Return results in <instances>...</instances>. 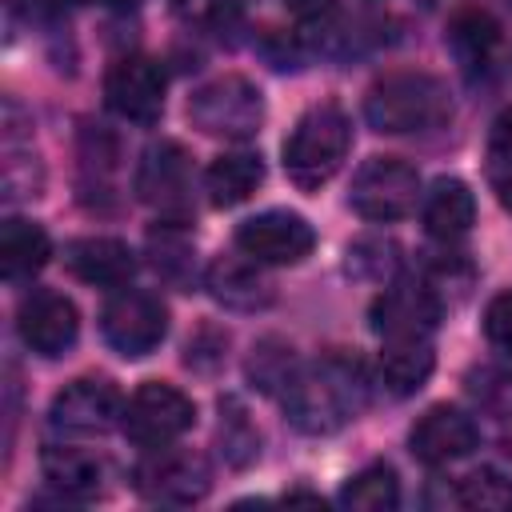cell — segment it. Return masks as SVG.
<instances>
[{"label": "cell", "instance_id": "f1b7e54d", "mask_svg": "<svg viewBox=\"0 0 512 512\" xmlns=\"http://www.w3.org/2000/svg\"><path fill=\"white\" fill-rule=\"evenodd\" d=\"M484 336L496 348L512 352V288L500 292V296H492V304L484 308Z\"/></svg>", "mask_w": 512, "mask_h": 512}, {"label": "cell", "instance_id": "5b68a950", "mask_svg": "<svg viewBox=\"0 0 512 512\" xmlns=\"http://www.w3.org/2000/svg\"><path fill=\"white\" fill-rule=\"evenodd\" d=\"M132 484L152 504H176V508H184V504H196V500L208 496L212 468L192 448H168V444H160V448H148V456L132 468Z\"/></svg>", "mask_w": 512, "mask_h": 512}, {"label": "cell", "instance_id": "7a4b0ae2", "mask_svg": "<svg viewBox=\"0 0 512 512\" xmlns=\"http://www.w3.org/2000/svg\"><path fill=\"white\" fill-rule=\"evenodd\" d=\"M364 116L376 132L388 136L436 132L452 120V96L432 72H388L368 88Z\"/></svg>", "mask_w": 512, "mask_h": 512}, {"label": "cell", "instance_id": "9c48e42d", "mask_svg": "<svg viewBox=\"0 0 512 512\" xmlns=\"http://www.w3.org/2000/svg\"><path fill=\"white\" fill-rule=\"evenodd\" d=\"M316 244L312 224L300 212L268 208L236 228V248L256 264H300Z\"/></svg>", "mask_w": 512, "mask_h": 512}, {"label": "cell", "instance_id": "603a6c76", "mask_svg": "<svg viewBox=\"0 0 512 512\" xmlns=\"http://www.w3.org/2000/svg\"><path fill=\"white\" fill-rule=\"evenodd\" d=\"M448 44L460 56V64L476 68L492 56V48L500 44V24L484 12V8H460L448 20Z\"/></svg>", "mask_w": 512, "mask_h": 512}, {"label": "cell", "instance_id": "d6986e66", "mask_svg": "<svg viewBox=\"0 0 512 512\" xmlns=\"http://www.w3.org/2000/svg\"><path fill=\"white\" fill-rule=\"evenodd\" d=\"M472 220H476L472 188L456 176H440L424 196V228L436 240H460L472 228Z\"/></svg>", "mask_w": 512, "mask_h": 512}, {"label": "cell", "instance_id": "ffe728a7", "mask_svg": "<svg viewBox=\"0 0 512 512\" xmlns=\"http://www.w3.org/2000/svg\"><path fill=\"white\" fill-rule=\"evenodd\" d=\"M264 180V164L256 152H228V156H216L204 172V188H208V200L216 208H232V204H244Z\"/></svg>", "mask_w": 512, "mask_h": 512}, {"label": "cell", "instance_id": "d4e9b609", "mask_svg": "<svg viewBox=\"0 0 512 512\" xmlns=\"http://www.w3.org/2000/svg\"><path fill=\"white\" fill-rule=\"evenodd\" d=\"M296 376V356H292V344L268 336L252 348V360H248V380L260 388V392H276V388H288V380Z\"/></svg>", "mask_w": 512, "mask_h": 512}, {"label": "cell", "instance_id": "9a60e30c", "mask_svg": "<svg viewBox=\"0 0 512 512\" xmlns=\"http://www.w3.org/2000/svg\"><path fill=\"white\" fill-rule=\"evenodd\" d=\"M408 448L420 464H452L476 448V424L452 404H432L408 432Z\"/></svg>", "mask_w": 512, "mask_h": 512}, {"label": "cell", "instance_id": "4fadbf2b", "mask_svg": "<svg viewBox=\"0 0 512 512\" xmlns=\"http://www.w3.org/2000/svg\"><path fill=\"white\" fill-rule=\"evenodd\" d=\"M120 392L108 376H80L72 384H64L48 408L52 424L64 432H80V436H96L108 432L120 416Z\"/></svg>", "mask_w": 512, "mask_h": 512}, {"label": "cell", "instance_id": "3957f363", "mask_svg": "<svg viewBox=\"0 0 512 512\" xmlns=\"http://www.w3.org/2000/svg\"><path fill=\"white\" fill-rule=\"evenodd\" d=\"M348 144H352L348 112L336 100L312 104L296 120L288 140H284V172H288V180L296 188H304V192L328 184L340 172V164L348 156Z\"/></svg>", "mask_w": 512, "mask_h": 512}, {"label": "cell", "instance_id": "7c38bea8", "mask_svg": "<svg viewBox=\"0 0 512 512\" xmlns=\"http://www.w3.org/2000/svg\"><path fill=\"white\" fill-rule=\"evenodd\" d=\"M16 332L36 356H64L80 336V312L64 292L40 288L20 300Z\"/></svg>", "mask_w": 512, "mask_h": 512}, {"label": "cell", "instance_id": "ba28073f", "mask_svg": "<svg viewBox=\"0 0 512 512\" xmlns=\"http://www.w3.org/2000/svg\"><path fill=\"white\" fill-rule=\"evenodd\" d=\"M416 196H420V176L412 164L396 160V156H372L356 168L352 176V208L364 216V220H376V224H388V220H404L412 208H416Z\"/></svg>", "mask_w": 512, "mask_h": 512}, {"label": "cell", "instance_id": "83f0119b", "mask_svg": "<svg viewBox=\"0 0 512 512\" xmlns=\"http://www.w3.org/2000/svg\"><path fill=\"white\" fill-rule=\"evenodd\" d=\"M488 180L500 196V204L512 208V108L496 120L492 144H488Z\"/></svg>", "mask_w": 512, "mask_h": 512}, {"label": "cell", "instance_id": "5bb4252c", "mask_svg": "<svg viewBox=\"0 0 512 512\" xmlns=\"http://www.w3.org/2000/svg\"><path fill=\"white\" fill-rule=\"evenodd\" d=\"M368 316L384 340H428L440 320V304L424 284H392L372 300Z\"/></svg>", "mask_w": 512, "mask_h": 512}, {"label": "cell", "instance_id": "8992f818", "mask_svg": "<svg viewBox=\"0 0 512 512\" xmlns=\"http://www.w3.org/2000/svg\"><path fill=\"white\" fill-rule=\"evenodd\" d=\"M100 332L112 352H120L124 360H140L156 352L160 340L168 336V308L152 292L120 288L100 308Z\"/></svg>", "mask_w": 512, "mask_h": 512}, {"label": "cell", "instance_id": "484cf974", "mask_svg": "<svg viewBox=\"0 0 512 512\" xmlns=\"http://www.w3.org/2000/svg\"><path fill=\"white\" fill-rule=\"evenodd\" d=\"M456 504L484 508V512H508L512 508V476H500L496 468H480L456 484Z\"/></svg>", "mask_w": 512, "mask_h": 512}, {"label": "cell", "instance_id": "30bf717a", "mask_svg": "<svg viewBox=\"0 0 512 512\" xmlns=\"http://www.w3.org/2000/svg\"><path fill=\"white\" fill-rule=\"evenodd\" d=\"M136 192L164 220L184 224L192 216V164H188V152L180 144H172V140L152 144L144 152V164H140V176H136Z\"/></svg>", "mask_w": 512, "mask_h": 512}, {"label": "cell", "instance_id": "ac0fdd59", "mask_svg": "<svg viewBox=\"0 0 512 512\" xmlns=\"http://www.w3.org/2000/svg\"><path fill=\"white\" fill-rule=\"evenodd\" d=\"M204 284H208V292H212V300H216V304L236 308V312L268 308V304H272V296H276V292H272V284L256 272V260H252V264H244V260H236V256H220V260H212V268H208Z\"/></svg>", "mask_w": 512, "mask_h": 512}, {"label": "cell", "instance_id": "44dd1931", "mask_svg": "<svg viewBox=\"0 0 512 512\" xmlns=\"http://www.w3.org/2000/svg\"><path fill=\"white\" fill-rule=\"evenodd\" d=\"M52 256V240L40 224L32 220H4V232H0V268L8 280H24L32 272H40Z\"/></svg>", "mask_w": 512, "mask_h": 512}, {"label": "cell", "instance_id": "4dcf8cb0", "mask_svg": "<svg viewBox=\"0 0 512 512\" xmlns=\"http://www.w3.org/2000/svg\"><path fill=\"white\" fill-rule=\"evenodd\" d=\"M108 4H116V8H128V4H136V0H108Z\"/></svg>", "mask_w": 512, "mask_h": 512}, {"label": "cell", "instance_id": "2e32d148", "mask_svg": "<svg viewBox=\"0 0 512 512\" xmlns=\"http://www.w3.org/2000/svg\"><path fill=\"white\" fill-rule=\"evenodd\" d=\"M64 264L76 280L84 284H96V288H120L128 284V276L136 272V256L124 240H112V236H84V240H72L64 248Z\"/></svg>", "mask_w": 512, "mask_h": 512}, {"label": "cell", "instance_id": "277c9868", "mask_svg": "<svg viewBox=\"0 0 512 512\" xmlns=\"http://www.w3.org/2000/svg\"><path fill=\"white\" fill-rule=\"evenodd\" d=\"M188 120L204 136H224V140H248L264 124V100L260 88L244 76H216L200 84L188 96Z\"/></svg>", "mask_w": 512, "mask_h": 512}, {"label": "cell", "instance_id": "7402d4cb", "mask_svg": "<svg viewBox=\"0 0 512 512\" xmlns=\"http://www.w3.org/2000/svg\"><path fill=\"white\" fill-rule=\"evenodd\" d=\"M432 368H436V356H432V344L428 340H384L380 380L396 396H408V392L424 388V380L432 376Z\"/></svg>", "mask_w": 512, "mask_h": 512}, {"label": "cell", "instance_id": "e0dca14e", "mask_svg": "<svg viewBox=\"0 0 512 512\" xmlns=\"http://www.w3.org/2000/svg\"><path fill=\"white\" fill-rule=\"evenodd\" d=\"M40 472L48 480V488H56L68 500H92L104 488V464L72 444H48L40 452Z\"/></svg>", "mask_w": 512, "mask_h": 512}, {"label": "cell", "instance_id": "cb8c5ba5", "mask_svg": "<svg viewBox=\"0 0 512 512\" xmlns=\"http://www.w3.org/2000/svg\"><path fill=\"white\" fill-rule=\"evenodd\" d=\"M400 500V480L388 464H368L360 468L344 488H340V504L348 508H364V512H380V508H396Z\"/></svg>", "mask_w": 512, "mask_h": 512}, {"label": "cell", "instance_id": "4316f807", "mask_svg": "<svg viewBox=\"0 0 512 512\" xmlns=\"http://www.w3.org/2000/svg\"><path fill=\"white\" fill-rule=\"evenodd\" d=\"M220 444H224L228 464H236V468H244L260 452V436L236 400H220Z\"/></svg>", "mask_w": 512, "mask_h": 512}, {"label": "cell", "instance_id": "f546056e", "mask_svg": "<svg viewBox=\"0 0 512 512\" xmlns=\"http://www.w3.org/2000/svg\"><path fill=\"white\" fill-rule=\"evenodd\" d=\"M336 0H284V8L300 20H316V16H328Z\"/></svg>", "mask_w": 512, "mask_h": 512}, {"label": "cell", "instance_id": "52a82bcc", "mask_svg": "<svg viewBox=\"0 0 512 512\" xmlns=\"http://www.w3.org/2000/svg\"><path fill=\"white\" fill-rule=\"evenodd\" d=\"M196 420V404L168 380H148L132 392V400L120 412V428L140 448H160L180 440Z\"/></svg>", "mask_w": 512, "mask_h": 512}, {"label": "cell", "instance_id": "6da1fadb", "mask_svg": "<svg viewBox=\"0 0 512 512\" xmlns=\"http://www.w3.org/2000/svg\"><path fill=\"white\" fill-rule=\"evenodd\" d=\"M368 404V376L352 356H324L300 368L284 388L288 420L308 436H332Z\"/></svg>", "mask_w": 512, "mask_h": 512}, {"label": "cell", "instance_id": "8fae6325", "mask_svg": "<svg viewBox=\"0 0 512 512\" xmlns=\"http://www.w3.org/2000/svg\"><path fill=\"white\" fill-rule=\"evenodd\" d=\"M164 68L148 56H124L104 76V100L116 116L132 124H152L164 112Z\"/></svg>", "mask_w": 512, "mask_h": 512}]
</instances>
